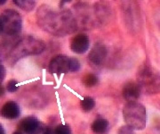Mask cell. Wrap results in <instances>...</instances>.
<instances>
[{
	"label": "cell",
	"instance_id": "cell-9",
	"mask_svg": "<svg viewBox=\"0 0 160 134\" xmlns=\"http://www.w3.org/2000/svg\"><path fill=\"white\" fill-rule=\"evenodd\" d=\"M108 56L107 47L102 44L94 45L88 55V63L92 68L98 69L102 67L105 63V60Z\"/></svg>",
	"mask_w": 160,
	"mask_h": 134
},
{
	"label": "cell",
	"instance_id": "cell-17",
	"mask_svg": "<svg viewBox=\"0 0 160 134\" xmlns=\"http://www.w3.org/2000/svg\"><path fill=\"white\" fill-rule=\"evenodd\" d=\"M54 134H71V129L68 125L59 124L54 129Z\"/></svg>",
	"mask_w": 160,
	"mask_h": 134
},
{
	"label": "cell",
	"instance_id": "cell-13",
	"mask_svg": "<svg viewBox=\"0 0 160 134\" xmlns=\"http://www.w3.org/2000/svg\"><path fill=\"white\" fill-rule=\"evenodd\" d=\"M109 128V122L106 119L99 118L92 123V131L96 134L105 133Z\"/></svg>",
	"mask_w": 160,
	"mask_h": 134
},
{
	"label": "cell",
	"instance_id": "cell-16",
	"mask_svg": "<svg viewBox=\"0 0 160 134\" xmlns=\"http://www.w3.org/2000/svg\"><path fill=\"white\" fill-rule=\"evenodd\" d=\"M94 105H95V101L91 97H86V98H84V99L80 103L81 109L84 111V112H86V113L92 110L93 107H94Z\"/></svg>",
	"mask_w": 160,
	"mask_h": 134
},
{
	"label": "cell",
	"instance_id": "cell-18",
	"mask_svg": "<svg viewBox=\"0 0 160 134\" xmlns=\"http://www.w3.org/2000/svg\"><path fill=\"white\" fill-rule=\"evenodd\" d=\"M18 88V82L17 81H15V80H11L10 82H7V84H6V89H7V91H9V92H15V91H17Z\"/></svg>",
	"mask_w": 160,
	"mask_h": 134
},
{
	"label": "cell",
	"instance_id": "cell-19",
	"mask_svg": "<svg viewBox=\"0 0 160 134\" xmlns=\"http://www.w3.org/2000/svg\"><path fill=\"white\" fill-rule=\"evenodd\" d=\"M118 134H134V132H133V129L129 127L128 125H124L120 127Z\"/></svg>",
	"mask_w": 160,
	"mask_h": 134
},
{
	"label": "cell",
	"instance_id": "cell-1",
	"mask_svg": "<svg viewBox=\"0 0 160 134\" xmlns=\"http://www.w3.org/2000/svg\"><path fill=\"white\" fill-rule=\"evenodd\" d=\"M36 17L40 28L53 36L63 37L78 29L73 12L69 9L56 11L51 6L43 5L38 8Z\"/></svg>",
	"mask_w": 160,
	"mask_h": 134
},
{
	"label": "cell",
	"instance_id": "cell-15",
	"mask_svg": "<svg viewBox=\"0 0 160 134\" xmlns=\"http://www.w3.org/2000/svg\"><path fill=\"white\" fill-rule=\"evenodd\" d=\"M82 82L86 88H92L95 86L99 82V79L95 74L92 73H87L82 78Z\"/></svg>",
	"mask_w": 160,
	"mask_h": 134
},
{
	"label": "cell",
	"instance_id": "cell-8",
	"mask_svg": "<svg viewBox=\"0 0 160 134\" xmlns=\"http://www.w3.org/2000/svg\"><path fill=\"white\" fill-rule=\"evenodd\" d=\"M20 131L26 134H52V130L43 124L38 118L28 116L19 124Z\"/></svg>",
	"mask_w": 160,
	"mask_h": 134
},
{
	"label": "cell",
	"instance_id": "cell-5",
	"mask_svg": "<svg viewBox=\"0 0 160 134\" xmlns=\"http://www.w3.org/2000/svg\"><path fill=\"white\" fill-rule=\"evenodd\" d=\"M3 32L7 36H15L20 33L22 28V19L15 10L6 9L0 15Z\"/></svg>",
	"mask_w": 160,
	"mask_h": 134
},
{
	"label": "cell",
	"instance_id": "cell-10",
	"mask_svg": "<svg viewBox=\"0 0 160 134\" xmlns=\"http://www.w3.org/2000/svg\"><path fill=\"white\" fill-rule=\"evenodd\" d=\"M90 47V40L88 36L80 33L78 34L70 41V49L76 54H85L89 49Z\"/></svg>",
	"mask_w": 160,
	"mask_h": 134
},
{
	"label": "cell",
	"instance_id": "cell-12",
	"mask_svg": "<svg viewBox=\"0 0 160 134\" xmlns=\"http://www.w3.org/2000/svg\"><path fill=\"white\" fill-rule=\"evenodd\" d=\"M21 115V109L19 105L13 102L9 101L2 106L0 110V115L6 119H16Z\"/></svg>",
	"mask_w": 160,
	"mask_h": 134
},
{
	"label": "cell",
	"instance_id": "cell-3",
	"mask_svg": "<svg viewBox=\"0 0 160 134\" xmlns=\"http://www.w3.org/2000/svg\"><path fill=\"white\" fill-rule=\"evenodd\" d=\"M126 125L133 130H143L146 126V108L138 102H127L123 108Z\"/></svg>",
	"mask_w": 160,
	"mask_h": 134
},
{
	"label": "cell",
	"instance_id": "cell-24",
	"mask_svg": "<svg viewBox=\"0 0 160 134\" xmlns=\"http://www.w3.org/2000/svg\"><path fill=\"white\" fill-rule=\"evenodd\" d=\"M3 32V29H2V24H1V21H0V34Z\"/></svg>",
	"mask_w": 160,
	"mask_h": 134
},
{
	"label": "cell",
	"instance_id": "cell-2",
	"mask_svg": "<svg viewBox=\"0 0 160 134\" xmlns=\"http://www.w3.org/2000/svg\"><path fill=\"white\" fill-rule=\"evenodd\" d=\"M45 49L46 44L44 41L32 36L24 37L12 47L7 56V63L12 65L25 56L40 55Z\"/></svg>",
	"mask_w": 160,
	"mask_h": 134
},
{
	"label": "cell",
	"instance_id": "cell-23",
	"mask_svg": "<svg viewBox=\"0 0 160 134\" xmlns=\"http://www.w3.org/2000/svg\"><path fill=\"white\" fill-rule=\"evenodd\" d=\"M6 3V0H0V6L5 5Z\"/></svg>",
	"mask_w": 160,
	"mask_h": 134
},
{
	"label": "cell",
	"instance_id": "cell-25",
	"mask_svg": "<svg viewBox=\"0 0 160 134\" xmlns=\"http://www.w3.org/2000/svg\"><path fill=\"white\" fill-rule=\"evenodd\" d=\"M12 134H23L22 131H15V132H13Z\"/></svg>",
	"mask_w": 160,
	"mask_h": 134
},
{
	"label": "cell",
	"instance_id": "cell-4",
	"mask_svg": "<svg viewBox=\"0 0 160 134\" xmlns=\"http://www.w3.org/2000/svg\"><path fill=\"white\" fill-rule=\"evenodd\" d=\"M138 84L148 93L156 94L160 92V74L146 64L142 66L137 73Z\"/></svg>",
	"mask_w": 160,
	"mask_h": 134
},
{
	"label": "cell",
	"instance_id": "cell-11",
	"mask_svg": "<svg viewBox=\"0 0 160 134\" xmlns=\"http://www.w3.org/2000/svg\"><path fill=\"white\" fill-rule=\"evenodd\" d=\"M141 91L142 88L138 83L129 82L123 88V97L127 102H136L141 96Z\"/></svg>",
	"mask_w": 160,
	"mask_h": 134
},
{
	"label": "cell",
	"instance_id": "cell-7",
	"mask_svg": "<svg viewBox=\"0 0 160 134\" xmlns=\"http://www.w3.org/2000/svg\"><path fill=\"white\" fill-rule=\"evenodd\" d=\"M74 10L73 14L78 24V28L81 26L84 29H89L97 24L93 8H91V6L88 4L81 2L78 3L74 6Z\"/></svg>",
	"mask_w": 160,
	"mask_h": 134
},
{
	"label": "cell",
	"instance_id": "cell-20",
	"mask_svg": "<svg viewBox=\"0 0 160 134\" xmlns=\"http://www.w3.org/2000/svg\"><path fill=\"white\" fill-rule=\"evenodd\" d=\"M6 78V68L3 64L0 63V84Z\"/></svg>",
	"mask_w": 160,
	"mask_h": 134
},
{
	"label": "cell",
	"instance_id": "cell-21",
	"mask_svg": "<svg viewBox=\"0 0 160 134\" xmlns=\"http://www.w3.org/2000/svg\"><path fill=\"white\" fill-rule=\"evenodd\" d=\"M5 92H6V89H5V88L3 87V86L0 84V98H1V97H3V96L5 95Z\"/></svg>",
	"mask_w": 160,
	"mask_h": 134
},
{
	"label": "cell",
	"instance_id": "cell-14",
	"mask_svg": "<svg viewBox=\"0 0 160 134\" xmlns=\"http://www.w3.org/2000/svg\"><path fill=\"white\" fill-rule=\"evenodd\" d=\"M13 3L18 7H20L21 9H22L23 11H26V12L32 11L36 6V2L33 0H14Z\"/></svg>",
	"mask_w": 160,
	"mask_h": 134
},
{
	"label": "cell",
	"instance_id": "cell-22",
	"mask_svg": "<svg viewBox=\"0 0 160 134\" xmlns=\"http://www.w3.org/2000/svg\"><path fill=\"white\" fill-rule=\"evenodd\" d=\"M0 134H6L5 129H4V127L1 124H0Z\"/></svg>",
	"mask_w": 160,
	"mask_h": 134
},
{
	"label": "cell",
	"instance_id": "cell-6",
	"mask_svg": "<svg viewBox=\"0 0 160 134\" xmlns=\"http://www.w3.org/2000/svg\"><path fill=\"white\" fill-rule=\"evenodd\" d=\"M80 69L79 61L75 57L59 55L52 57L49 63V72L51 73L62 74L66 72H75Z\"/></svg>",
	"mask_w": 160,
	"mask_h": 134
}]
</instances>
